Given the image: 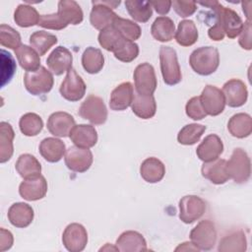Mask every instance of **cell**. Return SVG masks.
<instances>
[{"mask_svg": "<svg viewBox=\"0 0 252 252\" xmlns=\"http://www.w3.org/2000/svg\"><path fill=\"white\" fill-rule=\"evenodd\" d=\"M227 129L235 138H246L252 132V118L247 113H236L228 120Z\"/></svg>", "mask_w": 252, "mask_h": 252, "instance_id": "f546056e", "label": "cell"}, {"mask_svg": "<svg viewBox=\"0 0 252 252\" xmlns=\"http://www.w3.org/2000/svg\"><path fill=\"white\" fill-rule=\"evenodd\" d=\"M223 152V144L220 138L216 134H210L205 137L202 143L197 147L196 154L199 159L204 162L219 158Z\"/></svg>", "mask_w": 252, "mask_h": 252, "instance_id": "d6986e66", "label": "cell"}, {"mask_svg": "<svg viewBox=\"0 0 252 252\" xmlns=\"http://www.w3.org/2000/svg\"><path fill=\"white\" fill-rule=\"evenodd\" d=\"M57 14L67 25H79L84 19L81 6L74 0L59 1Z\"/></svg>", "mask_w": 252, "mask_h": 252, "instance_id": "f1b7e54d", "label": "cell"}, {"mask_svg": "<svg viewBox=\"0 0 252 252\" xmlns=\"http://www.w3.org/2000/svg\"><path fill=\"white\" fill-rule=\"evenodd\" d=\"M188 243L189 242H184V243H182V244H180L176 249H175V251H188V250H193V251H199L198 250V248H196L193 244H192V242L189 244V246H188Z\"/></svg>", "mask_w": 252, "mask_h": 252, "instance_id": "db71d44e", "label": "cell"}, {"mask_svg": "<svg viewBox=\"0 0 252 252\" xmlns=\"http://www.w3.org/2000/svg\"><path fill=\"white\" fill-rule=\"evenodd\" d=\"M15 132L10 123L2 121L0 123V162L8 161L14 153L13 140Z\"/></svg>", "mask_w": 252, "mask_h": 252, "instance_id": "d6a6232c", "label": "cell"}, {"mask_svg": "<svg viewBox=\"0 0 252 252\" xmlns=\"http://www.w3.org/2000/svg\"><path fill=\"white\" fill-rule=\"evenodd\" d=\"M19 193L27 201L40 200L47 193V181L41 174L33 178L25 179L19 186Z\"/></svg>", "mask_w": 252, "mask_h": 252, "instance_id": "e0dca14e", "label": "cell"}, {"mask_svg": "<svg viewBox=\"0 0 252 252\" xmlns=\"http://www.w3.org/2000/svg\"><path fill=\"white\" fill-rule=\"evenodd\" d=\"M151 5L157 11V13L159 15H165L171 8V1H153L151 2Z\"/></svg>", "mask_w": 252, "mask_h": 252, "instance_id": "816d5d0a", "label": "cell"}, {"mask_svg": "<svg viewBox=\"0 0 252 252\" xmlns=\"http://www.w3.org/2000/svg\"><path fill=\"white\" fill-rule=\"evenodd\" d=\"M125 38L111 26L106 28L98 33V42L102 48L107 51L113 52L114 49L119 45V43Z\"/></svg>", "mask_w": 252, "mask_h": 252, "instance_id": "ee69618b", "label": "cell"}, {"mask_svg": "<svg viewBox=\"0 0 252 252\" xmlns=\"http://www.w3.org/2000/svg\"><path fill=\"white\" fill-rule=\"evenodd\" d=\"M40 15L30 5L20 4L14 13V21L21 28H30L38 24Z\"/></svg>", "mask_w": 252, "mask_h": 252, "instance_id": "f35d334b", "label": "cell"}, {"mask_svg": "<svg viewBox=\"0 0 252 252\" xmlns=\"http://www.w3.org/2000/svg\"><path fill=\"white\" fill-rule=\"evenodd\" d=\"M133 77L137 94L150 95L157 90L158 81L155 69L150 63L139 64L134 71Z\"/></svg>", "mask_w": 252, "mask_h": 252, "instance_id": "9c48e42d", "label": "cell"}, {"mask_svg": "<svg viewBox=\"0 0 252 252\" xmlns=\"http://www.w3.org/2000/svg\"><path fill=\"white\" fill-rule=\"evenodd\" d=\"M225 104L230 107H240L248 97V91L245 84L238 79H231L224 83L221 90Z\"/></svg>", "mask_w": 252, "mask_h": 252, "instance_id": "9a60e30c", "label": "cell"}, {"mask_svg": "<svg viewBox=\"0 0 252 252\" xmlns=\"http://www.w3.org/2000/svg\"><path fill=\"white\" fill-rule=\"evenodd\" d=\"M199 4L208 7L213 11V18L215 19L214 24L219 25L224 34L229 38H234L241 32L244 24L235 11L222 6L216 0L199 2Z\"/></svg>", "mask_w": 252, "mask_h": 252, "instance_id": "6da1fadb", "label": "cell"}, {"mask_svg": "<svg viewBox=\"0 0 252 252\" xmlns=\"http://www.w3.org/2000/svg\"><path fill=\"white\" fill-rule=\"evenodd\" d=\"M200 101L207 115L217 116L220 114L225 106L222 92L215 86L207 85L200 95Z\"/></svg>", "mask_w": 252, "mask_h": 252, "instance_id": "5bb4252c", "label": "cell"}, {"mask_svg": "<svg viewBox=\"0 0 252 252\" xmlns=\"http://www.w3.org/2000/svg\"><path fill=\"white\" fill-rule=\"evenodd\" d=\"M185 111L187 116L193 120H201L207 116L200 101V96H193L190 98L186 103Z\"/></svg>", "mask_w": 252, "mask_h": 252, "instance_id": "7dc6e473", "label": "cell"}, {"mask_svg": "<svg viewBox=\"0 0 252 252\" xmlns=\"http://www.w3.org/2000/svg\"><path fill=\"white\" fill-rule=\"evenodd\" d=\"M175 39L181 46H191L198 40V30L191 20H183L178 24Z\"/></svg>", "mask_w": 252, "mask_h": 252, "instance_id": "e575fe53", "label": "cell"}, {"mask_svg": "<svg viewBox=\"0 0 252 252\" xmlns=\"http://www.w3.org/2000/svg\"><path fill=\"white\" fill-rule=\"evenodd\" d=\"M226 171L235 183L243 184L247 182L251 175V162L247 153L241 149L236 148L233 150L231 157L226 161Z\"/></svg>", "mask_w": 252, "mask_h": 252, "instance_id": "277c9868", "label": "cell"}, {"mask_svg": "<svg viewBox=\"0 0 252 252\" xmlns=\"http://www.w3.org/2000/svg\"><path fill=\"white\" fill-rule=\"evenodd\" d=\"M37 26L42 27L47 30H55L60 31L65 29L68 25L56 14H48V15H40Z\"/></svg>", "mask_w": 252, "mask_h": 252, "instance_id": "bcb514c9", "label": "cell"}, {"mask_svg": "<svg viewBox=\"0 0 252 252\" xmlns=\"http://www.w3.org/2000/svg\"><path fill=\"white\" fill-rule=\"evenodd\" d=\"M64 160L66 166L70 170L81 173L87 171L91 167L94 157L89 149L72 146L66 151Z\"/></svg>", "mask_w": 252, "mask_h": 252, "instance_id": "7c38bea8", "label": "cell"}, {"mask_svg": "<svg viewBox=\"0 0 252 252\" xmlns=\"http://www.w3.org/2000/svg\"><path fill=\"white\" fill-rule=\"evenodd\" d=\"M125 7L131 18L139 23H147L153 16V8L149 1L128 0Z\"/></svg>", "mask_w": 252, "mask_h": 252, "instance_id": "8d00e7d4", "label": "cell"}, {"mask_svg": "<svg viewBox=\"0 0 252 252\" xmlns=\"http://www.w3.org/2000/svg\"><path fill=\"white\" fill-rule=\"evenodd\" d=\"M69 138L75 146L90 149L97 142V132L92 125H75L69 134Z\"/></svg>", "mask_w": 252, "mask_h": 252, "instance_id": "44dd1931", "label": "cell"}, {"mask_svg": "<svg viewBox=\"0 0 252 252\" xmlns=\"http://www.w3.org/2000/svg\"><path fill=\"white\" fill-rule=\"evenodd\" d=\"M116 247L122 252L147 251V242L144 236L135 230H127L120 234L116 240Z\"/></svg>", "mask_w": 252, "mask_h": 252, "instance_id": "cb8c5ba5", "label": "cell"}, {"mask_svg": "<svg viewBox=\"0 0 252 252\" xmlns=\"http://www.w3.org/2000/svg\"><path fill=\"white\" fill-rule=\"evenodd\" d=\"M19 127L25 136L33 137L41 132L43 128V121L36 113L28 112L20 118Z\"/></svg>", "mask_w": 252, "mask_h": 252, "instance_id": "60d3db41", "label": "cell"}, {"mask_svg": "<svg viewBox=\"0 0 252 252\" xmlns=\"http://www.w3.org/2000/svg\"><path fill=\"white\" fill-rule=\"evenodd\" d=\"M87 86L82 77L76 72L74 68H71L65 79L60 85V94L69 101H78L82 99L86 94Z\"/></svg>", "mask_w": 252, "mask_h": 252, "instance_id": "30bf717a", "label": "cell"}, {"mask_svg": "<svg viewBox=\"0 0 252 252\" xmlns=\"http://www.w3.org/2000/svg\"><path fill=\"white\" fill-rule=\"evenodd\" d=\"M33 209L27 203H14L8 210L9 221L12 225L19 228L29 226L33 220Z\"/></svg>", "mask_w": 252, "mask_h": 252, "instance_id": "7402d4cb", "label": "cell"}, {"mask_svg": "<svg viewBox=\"0 0 252 252\" xmlns=\"http://www.w3.org/2000/svg\"><path fill=\"white\" fill-rule=\"evenodd\" d=\"M93 9L90 14L92 26L99 31L112 26L117 15L112 11L120 1H92Z\"/></svg>", "mask_w": 252, "mask_h": 252, "instance_id": "5b68a950", "label": "cell"}, {"mask_svg": "<svg viewBox=\"0 0 252 252\" xmlns=\"http://www.w3.org/2000/svg\"><path fill=\"white\" fill-rule=\"evenodd\" d=\"M238 42L240 46L243 49L250 50L252 48V40H251V24L250 21L247 20V22L243 25V29L240 32V36L238 39Z\"/></svg>", "mask_w": 252, "mask_h": 252, "instance_id": "681fc988", "label": "cell"}, {"mask_svg": "<svg viewBox=\"0 0 252 252\" xmlns=\"http://www.w3.org/2000/svg\"><path fill=\"white\" fill-rule=\"evenodd\" d=\"M246 248L247 241L245 234L242 230H237L222 237L218 250L220 252H243Z\"/></svg>", "mask_w": 252, "mask_h": 252, "instance_id": "d590c367", "label": "cell"}, {"mask_svg": "<svg viewBox=\"0 0 252 252\" xmlns=\"http://www.w3.org/2000/svg\"><path fill=\"white\" fill-rule=\"evenodd\" d=\"M208 35L211 39L215 40V41H220V40H222L223 37H224V32L223 31L221 30V28L217 25V24H214L208 31Z\"/></svg>", "mask_w": 252, "mask_h": 252, "instance_id": "f5cc1de1", "label": "cell"}, {"mask_svg": "<svg viewBox=\"0 0 252 252\" xmlns=\"http://www.w3.org/2000/svg\"><path fill=\"white\" fill-rule=\"evenodd\" d=\"M189 64L197 74L209 76L216 72L220 65L219 50L213 46L199 47L191 53Z\"/></svg>", "mask_w": 252, "mask_h": 252, "instance_id": "7a4b0ae2", "label": "cell"}, {"mask_svg": "<svg viewBox=\"0 0 252 252\" xmlns=\"http://www.w3.org/2000/svg\"><path fill=\"white\" fill-rule=\"evenodd\" d=\"M15 168L24 179H30L40 175L41 164L37 158L30 154H23L18 158Z\"/></svg>", "mask_w": 252, "mask_h": 252, "instance_id": "83f0119b", "label": "cell"}, {"mask_svg": "<svg viewBox=\"0 0 252 252\" xmlns=\"http://www.w3.org/2000/svg\"><path fill=\"white\" fill-rule=\"evenodd\" d=\"M15 54L20 66L27 72L36 71L40 67L38 53L29 45L22 44L15 50Z\"/></svg>", "mask_w": 252, "mask_h": 252, "instance_id": "1f68e13d", "label": "cell"}, {"mask_svg": "<svg viewBox=\"0 0 252 252\" xmlns=\"http://www.w3.org/2000/svg\"><path fill=\"white\" fill-rule=\"evenodd\" d=\"M75 126L74 117L64 111H57L50 114L47 120V129L55 137H68Z\"/></svg>", "mask_w": 252, "mask_h": 252, "instance_id": "ac0fdd59", "label": "cell"}, {"mask_svg": "<svg viewBox=\"0 0 252 252\" xmlns=\"http://www.w3.org/2000/svg\"><path fill=\"white\" fill-rule=\"evenodd\" d=\"M133 113L142 118V119H150L155 116L157 111V102L153 94L145 95L134 94V98L131 104Z\"/></svg>", "mask_w": 252, "mask_h": 252, "instance_id": "484cf974", "label": "cell"}, {"mask_svg": "<svg viewBox=\"0 0 252 252\" xmlns=\"http://www.w3.org/2000/svg\"><path fill=\"white\" fill-rule=\"evenodd\" d=\"M24 84L30 94L33 95L44 94L49 93L53 87V75L45 67L40 66L36 71L26 72Z\"/></svg>", "mask_w": 252, "mask_h": 252, "instance_id": "8992f818", "label": "cell"}, {"mask_svg": "<svg viewBox=\"0 0 252 252\" xmlns=\"http://www.w3.org/2000/svg\"><path fill=\"white\" fill-rule=\"evenodd\" d=\"M1 237H0V250L6 251L9 250L14 242V238L12 233L9 230H6L5 228H1Z\"/></svg>", "mask_w": 252, "mask_h": 252, "instance_id": "f907efd6", "label": "cell"}, {"mask_svg": "<svg viewBox=\"0 0 252 252\" xmlns=\"http://www.w3.org/2000/svg\"><path fill=\"white\" fill-rule=\"evenodd\" d=\"M206 211V203L196 195H187L179 201V219L184 223L199 220Z\"/></svg>", "mask_w": 252, "mask_h": 252, "instance_id": "8fae6325", "label": "cell"}, {"mask_svg": "<svg viewBox=\"0 0 252 252\" xmlns=\"http://www.w3.org/2000/svg\"><path fill=\"white\" fill-rule=\"evenodd\" d=\"M190 240L198 250L209 251L214 248L217 241V230L213 221L201 220L191 231Z\"/></svg>", "mask_w": 252, "mask_h": 252, "instance_id": "52a82bcc", "label": "cell"}, {"mask_svg": "<svg viewBox=\"0 0 252 252\" xmlns=\"http://www.w3.org/2000/svg\"><path fill=\"white\" fill-rule=\"evenodd\" d=\"M82 65L89 74H97L104 65V57L100 49L90 46L82 55Z\"/></svg>", "mask_w": 252, "mask_h": 252, "instance_id": "836d02e7", "label": "cell"}, {"mask_svg": "<svg viewBox=\"0 0 252 252\" xmlns=\"http://www.w3.org/2000/svg\"><path fill=\"white\" fill-rule=\"evenodd\" d=\"M159 62L162 79L166 85L174 86L181 82L182 74L175 49L165 45L160 46Z\"/></svg>", "mask_w": 252, "mask_h": 252, "instance_id": "3957f363", "label": "cell"}, {"mask_svg": "<svg viewBox=\"0 0 252 252\" xmlns=\"http://www.w3.org/2000/svg\"><path fill=\"white\" fill-rule=\"evenodd\" d=\"M140 174L142 178L149 183L159 182L165 174L164 164L157 158H146L140 166Z\"/></svg>", "mask_w": 252, "mask_h": 252, "instance_id": "4316f807", "label": "cell"}, {"mask_svg": "<svg viewBox=\"0 0 252 252\" xmlns=\"http://www.w3.org/2000/svg\"><path fill=\"white\" fill-rule=\"evenodd\" d=\"M134 98L133 86L129 82H124L118 85L110 94L109 106L112 110L121 111L131 106Z\"/></svg>", "mask_w": 252, "mask_h": 252, "instance_id": "ffe728a7", "label": "cell"}, {"mask_svg": "<svg viewBox=\"0 0 252 252\" xmlns=\"http://www.w3.org/2000/svg\"><path fill=\"white\" fill-rule=\"evenodd\" d=\"M79 115L94 125H101L107 119V109L101 97L90 94L82 102Z\"/></svg>", "mask_w": 252, "mask_h": 252, "instance_id": "ba28073f", "label": "cell"}, {"mask_svg": "<svg viewBox=\"0 0 252 252\" xmlns=\"http://www.w3.org/2000/svg\"><path fill=\"white\" fill-rule=\"evenodd\" d=\"M151 33L153 37L158 41H170L175 35V26L173 21L164 16L157 18L152 25Z\"/></svg>", "mask_w": 252, "mask_h": 252, "instance_id": "4dcf8cb0", "label": "cell"}, {"mask_svg": "<svg viewBox=\"0 0 252 252\" xmlns=\"http://www.w3.org/2000/svg\"><path fill=\"white\" fill-rule=\"evenodd\" d=\"M201 172L203 177L217 185L223 184L229 179L226 171V160L222 158H217L212 161L204 162Z\"/></svg>", "mask_w": 252, "mask_h": 252, "instance_id": "603a6c76", "label": "cell"}, {"mask_svg": "<svg viewBox=\"0 0 252 252\" xmlns=\"http://www.w3.org/2000/svg\"><path fill=\"white\" fill-rule=\"evenodd\" d=\"M58 41L57 36L45 31H37L30 36L32 47L38 53L39 56L44 55Z\"/></svg>", "mask_w": 252, "mask_h": 252, "instance_id": "74e56055", "label": "cell"}, {"mask_svg": "<svg viewBox=\"0 0 252 252\" xmlns=\"http://www.w3.org/2000/svg\"><path fill=\"white\" fill-rule=\"evenodd\" d=\"M39 154L48 162L59 161L66 153L65 144L57 138L48 137L39 144Z\"/></svg>", "mask_w": 252, "mask_h": 252, "instance_id": "d4e9b609", "label": "cell"}, {"mask_svg": "<svg viewBox=\"0 0 252 252\" xmlns=\"http://www.w3.org/2000/svg\"><path fill=\"white\" fill-rule=\"evenodd\" d=\"M104 250H114V251H119L117 247H112V246H110V247H109V243H106L104 247H101V248L99 249V251H104Z\"/></svg>", "mask_w": 252, "mask_h": 252, "instance_id": "11a10c76", "label": "cell"}, {"mask_svg": "<svg viewBox=\"0 0 252 252\" xmlns=\"http://www.w3.org/2000/svg\"><path fill=\"white\" fill-rule=\"evenodd\" d=\"M112 27L121 34V36L127 40L135 41L140 38L142 31L138 24L128 19H124L121 17H116Z\"/></svg>", "mask_w": 252, "mask_h": 252, "instance_id": "ab89813d", "label": "cell"}, {"mask_svg": "<svg viewBox=\"0 0 252 252\" xmlns=\"http://www.w3.org/2000/svg\"><path fill=\"white\" fill-rule=\"evenodd\" d=\"M0 43L4 47L16 50L21 44V35L12 27L2 24L0 26Z\"/></svg>", "mask_w": 252, "mask_h": 252, "instance_id": "f6af8a7d", "label": "cell"}, {"mask_svg": "<svg viewBox=\"0 0 252 252\" xmlns=\"http://www.w3.org/2000/svg\"><path fill=\"white\" fill-rule=\"evenodd\" d=\"M64 247L70 252H81L88 243V232L86 228L77 222L66 226L62 234Z\"/></svg>", "mask_w": 252, "mask_h": 252, "instance_id": "4fadbf2b", "label": "cell"}, {"mask_svg": "<svg viewBox=\"0 0 252 252\" xmlns=\"http://www.w3.org/2000/svg\"><path fill=\"white\" fill-rule=\"evenodd\" d=\"M114 57L119 61L129 63L139 55V46L134 41L123 39L113 51Z\"/></svg>", "mask_w": 252, "mask_h": 252, "instance_id": "7bdbcfd3", "label": "cell"}, {"mask_svg": "<svg viewBox=\"0 0 252 252\" xmlns=\"http://www.w3.org/2000/svg\"><path fill=\"white\" fill-rule=\"evenodd\" d=\"M171 6L173 7V10L175 13L181 17L186 18L189 16H192L196 10H197V4L194 1H171Z\"/></svg>", "mask_w": 252, "mask_h": 252, "instance_id": "c3c4849f", "label": "cell"}, {"mask_svg": "<svg viewBox=\"0 0 252 252\" xmlns=\"http://www.w3.org/2000/svg\"><path fill=\"white\" fill-rule=\"evenodd\" d=\"M73 55L69 49L64 46L55 47L46 59L49 70L56 76L68 72L72 68Z\"/></svg>", "mask_w": 252, "mask_h": 252, "instance_id": "2e32d148", "label": "cell"}, {"mask_svg": "<svg viewBox=\"0 0 252 252\" xmlns=\"http://www.w3.org/2000/svg\"><path fill=\"white\" fill-rule=\"evenodd\" d=\"M206 131V126L197 124V123H191L185 125L177 134V141L181 145H194L196 144L204 132Z\"/></svg>", "mask_w": 252, "mask_h": 252, "instance_id": "b9f144b4", "label": "cell"}]
</instances>
